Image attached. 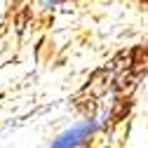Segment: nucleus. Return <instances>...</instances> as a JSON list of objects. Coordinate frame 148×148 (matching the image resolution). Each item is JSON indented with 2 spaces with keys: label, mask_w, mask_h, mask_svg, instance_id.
<instances>
[{
  "label": "nucleus",
  "mask_w": 148,
  "mask_h": 148,
  "mask_svg": "<svg viewBox=\"0 0 148 148\" xmlns=\"http://www.w3.org/2000/svg\"><path fill=\"white\" fill-rule=\"evenodd\" d=\"M97 132V122L94 120H82V122H75L71 129L61 132L57 139L49 143V148H80L82 143H87Z\"/></svg>",
  "instance_id": "nucleus-1"
}]
</instances>
